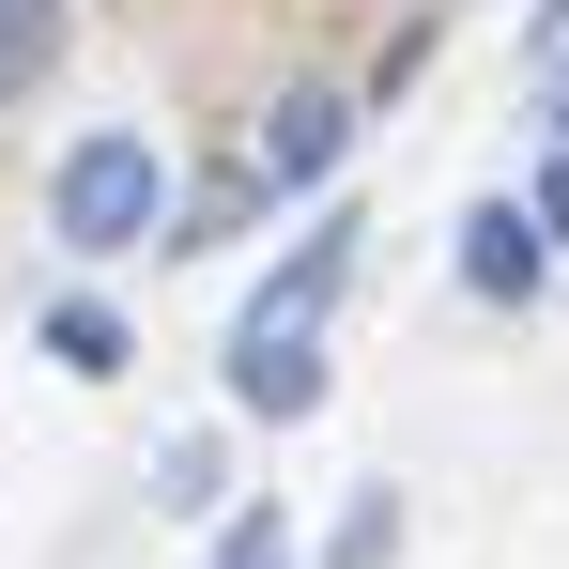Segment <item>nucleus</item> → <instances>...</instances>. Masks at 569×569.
Listing matches in <instances>:
<instances>
[{
	"label": "nucleus",
	"instance_id": "f257e3e1",
	"mask_svg": "<svg viewBox=\"0 0 569 569\" xmlns=\"http://www.w3.org/2000/svg\"><path fill=\"white\" fill-rule=\"evenodd\" d=\"M47 231H62L78 262H123V247H154V231H170V154H154L139 123H93V139H62V170H47Z\"/></svg>",
	"mask_w": 569,
	"mask_h": 569
},
{
	"label": "nucleus",
	"instance_id": "f03ea898",
	"mask_svg": "<svg viewBox=\"0 0 569 569\" xmlns=\"http://www.w3.org/2000/svg\"><path fill=\"white\" fill-rule=\"evenodd\" d=\"M339 154H355V108H339V93H278V108H262V139H247V186L292 200V186H323Z\"/></svg>",
	"mask_w": 569,
	"mask_h": 569
},
{
	"label": "nucleus",
	"instance_id": "7ed1b4c3",
	"mask_svg": "<svg viewBox=\"0 0 569 569\" xmlns=\"http://www.w3.org/2000/svg\"><path fill=\"white\" fill-rule=\"evenodd\" d=\"M339 278H355V216H323L278 278L247 292V323H231V339H323V292H339Z\"/></svg>",
	"mask_w": 569,
	"mask_h": 569
},
{
	"label": "nucleus",
	"instance_id": "20e7f679",
	"mask_svg": "<svg viewBox=\"0 0 569 569\" xmlns=\"http://www.w3.org/2000/svg\"><path fill=\"white\" fill-rule=\"evenodd\" d=\"M539 278H555L539 216H523V200H477V216H462V292H477V308H523Z\"/></svg>",
	"mask_w": 569,
	"mask_h": 569
},
{
	"label": "nucleus",
	"instance_id": "39448f33",
	"mask_svg": "<svg viewBox=\"0 0 569 569\" xmlns=\"http://www.w3.org/2000/svg\"><path fill=\"white\" fill-rule=\"evenodd\" d=\"M231 400H247V416H308V400H323V339H231Z\"/></svg>",
	"mask_w": 569,
	"mask_h": 569
},
{
	"label": "nucleus",
	"instance_id": "423d86ee",
	"mask_svg": "<svg viewBox=\"0 0 569 569\" xmlns=\"http://www.w3.org/2000/svg\"><path fill=\"white\" fill-rule=\"evenodd\" d=\"M47 355H62L78 385H108L123 355H139V339H123V308H93V292H62V308H47Z\"/></svg>",
	"mask_w": 569,
	"mask_h": 569
},
{
	"label": "nucleus",
	"instance_id": "0eeeda50",
	"mask_svg": "<svg viewBox=\"0 0 569 569\" xmlns=\"http://www.w3.org/2000/svg\"><path fill=\"white\" fill-rule=\"evenodd\" d=\"M47 47H62V0H0V93L47 78Z\"/></svg>",
	"mask_w": 569,
	"mask_h": 569
},
{
	"label": "nucleus",
	"instance_id": "6e6552de",
	"mask_svg": "<svg viewBox=\"0 0 569 569\" xmlns=\"http://www.w3.org/2000/svg\"><path fill=\"white\" fill-rule=\"evenodd\" d=\"M216 569H292V523L278 508H231V523H216Z\"/></svg>",
	"mask_w": 569,
	"mask_h": 569
},
{
	"label": "nucleus",
	"instance_id": "1a4fd4ad",
	"mask_svg": "<svg viewBox=\"0 0 569 569\" xmlns=\"http://www.w3.org/2000/svg\"><path fill=\"white\" fill-rule=\"evenodd\" d=\"M400 555V492H355V523H339V569H385Z\"/></svg>",
	"mask_w": 569,
	"mask_h": 569
},
{
	"label": "nucleus",
	"instance_id": "9d476101",
	"mask_svg": "<svg viewBox=\"0 0 569 569\" xmlns=\"http://www.w3.org/2000/svg\"><path fill=\"white\" fill-rule=\"evenodd\" d=\"M154 508H216V447H170L154 462Z\"/></svg>",
	"mask_w": 569,
	"mask_h": 569
},
{
	"label": "nucleus",
	"instance_id": "9b49d317",
	"mask_svg": "<svg viewBox=\"0 0 569 569\" xmlns=\"http://www.w3.org/2000/svg\"><path fill=\"white\" fill-rule=\"evenodd\" d=\"M539 247H569V154H555V186H539Z\"/></svg>",
	"mask_w": 569,
	"mask_h": 569
},
{
	"label": "nucleus",
	"instance_id": "f8f14e48",
	"mask_svg": "<svg viewBox=\"0 0 569 569\" xmlns=\"http://www.w3.org/2000/svg\"><path fill=\"white\" fill-rule=\"evenodd\" d=\"M555 123H569V93H555Z\"/></svg>",
	"mask_w": 569,
	"mask_h": 569
}]
</instances>
